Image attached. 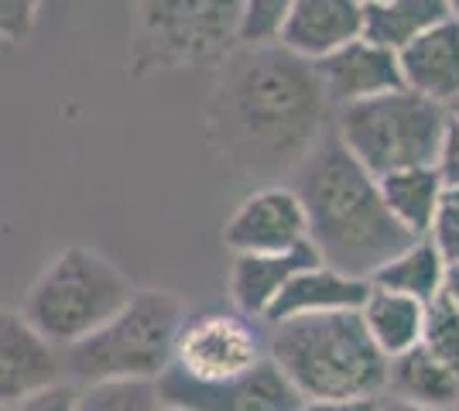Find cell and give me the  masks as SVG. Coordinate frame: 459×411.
I'll list each match as a JSON object with an SVG mask.
<instances>
[{"label":"cell","mask_w":459,"mask_h":411,"mask_svg":"<svg viewBox=\"0 0 459 411\" xmlns=\"http://www.w3.org/2000/svg\"><path fill=\"white\" fill-rule=\"evenodd\" d=\"M402 86L442 103L446 110L459 97V21L446 18L398 48Z\"/></svg>","instance_id":"5bb4252c"},{"label":"cell","mask_w":459,"mask_h":411,"mask_svg":"<svg viewBox=\"0 0 459 411\" xmlns=\"http://www.w3.org/2000/svg\"><path fill=\"white\" fill-rule=\"evenodd\" d=\"M439 172L446 185H459V117L449 114V131H446V144H442Z\"/></svg>","instance_id":"83f0119b"},{"label":"cell","mask_w":459,"mask_h":411,"mask_svg":"<svg viewBox=\"0 0 459 411\" xmlns=\"http://www.w3.org/2000/svg\"><path fill=\"white\" fill-rule=\"evenodd\" d=\"M387 391L432 411L459 408V371L429 353L421 343L387 360Z\"/></svg>","instance_id":"e0dca14e"},{"label":"cell","mask_w":459,"mask_h":411,"mask_svg":"<svg viewBox=\"0 0 459 411\" xmlns=\"http://www.w3.org/2000/svg\"><path fill=\"white\" fill-rule=\"evenodd\" d=\"M384 206L402 223L411 236H425L432 227V216L439 210L446 182L439 165H421V168H402L377 178Z\"/></svg>","instance_id":"ac0fdd59"},{"label":"cell","mask_w":459,"mask_h":411,"mask_svg":"<svg viewBox=\"0 0 459 411\" xmlns=\"http://www.w3.org/2000/svg\"><path fill=\"white\" fill-rule=\"evenodd\" d=\"M374 411H432V408H421V405H411V401H402V398H377V408Z\"/></svg>","instance_id":"4dcf8cb0"},{"label":"cell","mask_w":459,"mask_h":411,"mask_svg":"<svg viewBox=\"0 0 459 411\" xmlns=\"http://www.w3.org/2000/svg\"><path fill=\"white\" fill-rule=\"evenodd\" d=\"M268 330L264 350L302 401L381 398L387 391V356L367 336L360 309L291 315Z\"/></svg>","instance_id":"3957f363"},{"label":"cell","mask_w":459,"mask_h":411,"mask_svg":"<svg viewBox=\"0 0 459 411\" xmlns=\"http://www.w3.org/2000/svg\"><path fill=\"white\" fill-rule=\"evenodd\" d=\"M360 319H364V330L374 339V347L391 360V356L411 350L419 343L425 305L411 295L370 285L364 305H360Z\"/></svg>","instance_id":"d6986e66"},{"label":"cell","mask_w":459,"mask_h":411,"mask_svg":"<svg viewBox=\"0 0 459 411\" xmlns=\"http://www.w3.org/2000/svg\"><path fill=\"white\" fill-rule=\"evenodd\" d=\"M419 343L429 353H436L439 360H446L449 367L459 371V313L442 298V295H436V298L425 305Z\"/></svg>","instance_id":"603a6c76"},{"label":"cell","mask_w":459,"mask_h":411,"mask_svg":"<svg viewBox=\"0 0 459 411\" xmlns=\"http://www.w3.org/2000/svg\"><path fill=\"white\" fill-rule=\"evenodd\" d=\"M446 196H453V199H459V185H446Z\"/></svg>","instance_id":"d6a6232c"},{"label":"cell","mask_w":459,"mask_h":411,"mask_svg":"<svg viewBox=\"0 0 459 411\" xmlns=\"http://www.w3.org/2000/svg\"><path fill=\"white\" fill-rule=\"evenodd\" d=\"M264 339L254 330V319L233 313L186 315L175 339L172 367L199 384H220L250 371L264 356Z\"/></svg>","instance_id":"ba28073f"},{"label":"cell","mask_w":459,"mask_h":411,"mask_svg":"<svg viewBox=\"0 0 459 411\" xmlns=\"http://www.w3.org/2000/svg\"><path fill=\"white\" fill-rule=\"evenodd\" d=\"M0 411H14V405H0Z\"/></svg>","instance_id":"d590c367"},{"label":"cell","mask_w":459,"mask_h":411,"mask_svg":"<svg viewBox=\"0 0 459 411\" xmlns=\"http://www.w3.org/2000/svg\"><path fill=\"white\" fill-rule=\"evenodd\" d=\"M329 110L312 62L278 41L237 45L212 86L210 137L240 172L295 168L319 141Z\"/></svg>","instance_id":"6da1fadb"},{"label":"cell","mask_w":459,"mask_h":411,"mask_svg":"<svg viewBox=\"0 0 459 411\" xmlns=\"http://www.w3.org/2000/svg\"><path fill=\"white\" fill-rule=\"evenodd\" d=\"M364 35V0H291L278 45L316 62Z\"/></svg>","instance_id":"4fadbf2b"},{"label":"cell","mask_w":459,"mask_h":411,"mask_svg":"<svg viewBox=\"0 0 459 411\" xmlns=\"http://www.w3.org/2000/svg\"><path fill=\"white\" fill-rule=\"evenodd\" d=\"M425 236H429L432 247L439 251L442 264H456L459 261V199L442 193L439 210L432 216V227H429Z\"/></svg>","instance_id":"d4e9b609"},{"label":"cell","mask_w":459,"mask_h":411,"mask_svg":"<svg viewBox=\"0 0 459 411\" xmlns=\"http://www.w3.org/2000/svg\"><path fill=\"white\" fill-rule=\"evenodd\" d=\"M377 398H340V401H302L299 411H374Z\"/></svg>","instance_id":"f1b7e54d"},{"label":"cell","mask_w":459,"mask_h":411,"mask_svg":"<svg viewBox=\"0 0 459 411\" xmlns=\"http://www.w3.org/2000/svg\"><path fill=\"white\" fill-rule=\"evenodd\" d=\"M446 4H449V14L459 21V0H446Z\"/></svg>","instance_id":"1f68e13d"},{"label":"cell","mask_w":459,"mask_h":411,"mask_svg":"<svg viewBox=\"0 0 459 411\" xmlns=\"http://www.w3.org/2000/svg\"><path fill=\"white\" fill-rule=\"evenodd\" d=\"M189 315L182 295L134 288L96 333L62 350V371L76 384L93 381H158L172 367L175 339Z\"/></svg>","instance_id":"277c9868"},{"label":"cell","mask_w":459,"mask_h":411,"mask_svg":"<svg viewBox=\"0 0 459 411\" xmlns=\"http://www.w3.org/2000/svg\"><path fill=\"white\" fill-rule=\"evenodd\" d=\"M158 391L165 405L186 411H299L302 394L291 388L281 367L268 353L250 367L220 384H199L182 371H169L158 377Z\"/></svg>","instance_id":"9c48e42d"},{"label":"cell","mask_w":459,"mask_h":411,"mask_svg":"<svg viewBox=\"0 0 459 411\" xmlns=\"http://www.w3.org/2000/svg\"><path fill=\"white\" fill-rule=\"evenodd\" d=\"M449 114H453V117H459V97L453 99V107H449Z\"/></svg>","instance_id":"836d02e7"},{"label":"cell","mask_w":459,"mask_h":411,"mask_svg":"<svg viewBox=\"0 0 459 411\" xmlns=\"http://www.w3.org/2000/svg\"><path fill=\"white\" fill-rule=\"evenodd\" d=\"M319 90L329 107H346L357 99H370L391 93L402 86V69H398V52L384 48L370 39H353L329 52L323 59L312 62Z\"/></svg>","instance_id":"8fae6325"},{"label":"cell","mask_w":459,"mask_h":411,"mask_svg":"<svg viewBox=\"0 0 459 411\" xmlns=\"http://www.w3.org/2000/svg\"><path fill=\"white\" fill-rule=\"evenodd\" d=\"M306 240V206L291 185H268L250 193L223 223V247L233 254H274Z\"/></svg>","instance_id":"30bf717a"},{"label":"cell","mask_w":459,"mask_h":411,"mask_svg":"<svg viewBox=\"0 0 459 411\" xmlns=\"http://www.w3.org/2000/svg\"><path fill=\"white\" fill-rule=\"evenodd\" d=\"M41 4L45 0H0V41L18 45L28 39L39 28Z\"/></svg>","instance_id":"484cf974"},{"label":"cell","mask_w":459,"mask_h":411,"mask_svg":"<svg viewBox=\"0 0 459 411\" xmlns=\"http://www.w3.org/2000/svg\"><path fill=\"white\" fill-rule=\"evenodd\" d=\"M134 285L107 254L93 247H62L35 274L21 313L52 347L69 350L96 333L131 298Z\"/></svg>","instance_id":"5b68a950"},{"label":"cell","mask_w":459,"mask_h":411,"mask_svg":"<svg viewBox=\"0 0 459 411\" xmlns=\"http://www.w3.org/2000/svg\"><path fill=\"white\" fill-rule=\"evenodd\" d=\"M240 45V0H134L131 73L158 76L227 59Z\"/></svg>","instance_id":"52a82bcc"},{"label":"cell","mask_w":459,"mask_h":411,"mask_svg":"<svg viewBox=\"0 0 459 411\" xmlns=\"http://www.w3.org/2000/svg\"><path fill=\"white\" fill-rule=\"evenodd\" d=\"M158 381H93L79 391V411H161Z\"/></svg>","instance_id":"7402d4cb"},{"label":"cell","mask_w":459,"mask_h":411,"mask_svg":"<svg viewBox=\"0 0 459 411\" xmlns=\"http://www.w3.org/2000/svg\"><path fill=\"white\" fill-rule=\"evenodd\" d=\"M14 411H79V388L69 381H56L18 401Z\"/></svg>","instance_id":"4316f807"},{"label":"cell","mask_w":459,"mask_h":411,"mask_svg":"<svg viewBox=\"0 0 459 411\" xmlns=\"http://www.w3.org/2000/svg\"><path fill=\"white\" fill-rule=\"evenodd\" d=\"M291 0H240V45H264L281 31Z\"/></svg>","instance_id":"cb8c5ba5"},{"label":"cell","mask_w":459,"mask_h":411,"mask_svg":"<svg viewBox=\"0 0 459 411\" xmlns=\"http://www.w3.org/2000/svg\"><path fill=\"white\" fill-rule=\"evenodd\" d=\"M442 271H446V264H442L439 251L432 247V240L415 236L402 254H394L387 264H381L370 274V285L387 288V292L411 295L421 305H429L442 288Z\"/></svg>","instance_id":"44dd1931"},{"label":"cell","mask_w":459,"mask_h":411,"mask_svg":"<svg viewBox=\"0 0 459 411\" xmlns=\"http://www.w3.org/2000/svg\"><path fill=\"white\" fill-rule=\"evenodd\" d=\"M62 350L24 319L0 305V405H18L28 394L62 381Z\"/></svg>","instance_id":"7c38bea8"},{"label":"cell","mask_w":459,"mask_h":411,"mask_svg":"<svg viewBox=\"0 0 459 411\" xmlns=\"http://www.w3.org/2000/svg\"><path fill=\"white\" fill-rule=\"evenodd\" d=\"M370 281L367 278H353L343 274L329 264H312L306 271L291 274L281 292L274 295L268 313L261 315L264 326H274L291 315H308V313H333V309H360L364 305Z\"/></svg>","instance_id":"2e32d148"},{"label":"cell","mask_w":459,"mask_h":411,"mask_svg":"<svg viewBox=\"0 0 459 411\" xmlns=\"http://www.w3.org/2000/svg\"><path fill=\"white\" fill-rule=\"evenodd\" d=\"M439 295L459 313V261H456V264H446V271H442V288H439Z\"/></svg>","instance_id":"f546056e"},{"label":"cell","mask_w":459,"mask_h":411,"mask_svg":"<svg viewBox=\"0 0 459 411\" xmlns=\"http://www.w3.org/2000/svg\"><path fill=\"white\" fill-rule=\"evenodd\" d=\"M291 189L306 206L308 244L336 271L370 281V274L415 240L384 206L377 176H370L336 134L316 141L295 165Z\"/></svg>","instance_id":"7a4b0ae2"},{"label":"cell","mask_w":459,"mask_h":411,"mask_svg":"<svg viewBox=\"0 0 459 411\" xmlns=\"http://www.w3.org/2000/svg\"><path fill=\"white\" fill-rule=\"evenodd\" d=\"M312 264H323L312 244H299L291 251H274V254H233L230 264V302L233 309L247 319H257L268 313L274 295L281 292L291 274L306 271Z\"/></svg>","instance_id":"9a60e30c"},{"label":"cell","mask_w":459,"mask_h":411,"mask_svg":"<svg viewBox=\"0 0 459 411\" xmlns=\"http://www.w3.org/2000/svg\"><path fill=\"white\" fill-rule=\"evenodd\" d=\"M161 411H186V408H175V405H165Z\"/></svg>","instance_id":"e575fe53"},{"label":"cell","mask_w":459,"mask_h":411,"mask_svg":"<svg viewBox=\"0 0 459 411\" xmlns=\"http://www.w3.org/2000/svg\"><path fill=\"white\" fill-rule=\"evenodd\" d=\"M449 131V110L411 90H391L381 97L357 99L336 110V131L343 148L370 176L402 168L439 165Z\"/></svg>","instance_id":"8992f818"},{"label":"cell","mask_w":459,"mask_h":411,"mask_svg":"<svg viewBox=\"0 0 459 411\" xmlns=\"http://www.w3.org/2000/svg\"><path fill=\"white\" fill-rule=\"evenodd\" d=\"M446 18H453L446 0H364V39L398 52Z\"/></svg>","instance_id":"ffe728a7"}]
</instances>
